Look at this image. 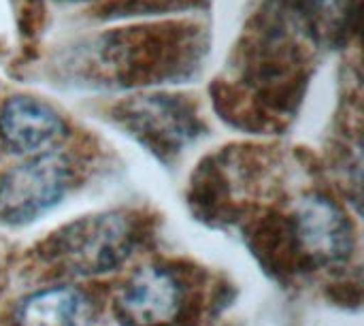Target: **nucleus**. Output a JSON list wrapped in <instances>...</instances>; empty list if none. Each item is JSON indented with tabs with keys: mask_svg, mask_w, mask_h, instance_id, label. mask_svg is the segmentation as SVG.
Returning <instances> with one entry per match:
<instances>
[{
	"mask_svg": "<svg viewBox=\"0 0 364 326\" xmlns=\"http://www.w3.org/2000/svg\"><path fill=\"white\" fill-rule=\"evenodd\" d=\"M181 305V288L177 280L158 267L139 269L119 295L122 314L141 326L164 325L173 320Z\"/></svg>",
	"mask_w": 364,
	"mask_h": 326,
	"instance_id": "5",
	"label": "nucleus"
},
{
	"mask_svg": "<svg viewBox=\"0 0 364 326\" xmlns=\"http://www.w3.org/2000/svg\"><path fill=\"white\" fill-rule=\"evenodd\" d=\"M130 226L119 216H94L66 226L53 241L58 263L79 273H102L130 252Z\"/></svg>",
	"mask_w": 364,
	"mask_h": 326,
	"instance_id": "2",
	"label": "nucleus"
},
{
	"mask_svg": "<svg viewBox=\"0 0 364 326\" xmlns=\"http://www.w3.org/2000/svg\"><path fill=\"white\" fill-rule=\"evenodd\" d=\"M64 132L58 111L34 96H13L0 109V143L13 154L49 152Z\"/></svg>",
	"mask_w": 364,
	"mask_h": 326,
	"instance_id": "3",
	"label": "nucleus"
},
{
	"mask_svg": "<svg viewBox=\"0 0 364 326\" xmlns=\"http://www.w3.org/2000/svg\"><path fill=\"white\" fill-rule=\"evenodd\" d=\"M85 312V299L75 288H47L30 295L17 307L19 326H77Z\"/></svg>",
	"mask_w": 364,
	"mask_h": 326,
	"instance_id": "6",
	"label": "nucleus"
},
{
	"mask_svg": "<svg viewBox=\"0 0 364 326\" xmlns=\"http://www.w3.org/2000/svg\"><path fill=\"white\" fill-rule=\"evenodd\" d=\"M51 2H58V4H73V2H85V0H51Z\"/></svg>",
	"mask_w": 364,
	"mask_h": 326,
	"instance_id": "8",
	"label": "nucleus"
},
{
	"mask_svg": "<svg viewBox=\"0 0 364 326\" xmlns=\"http://www.w3.org/2000/svg\"><path fill=\"white\" fill-rule=\"evenodd\" d=\"M70 182V162L58 152H43L13 167L0 179V214L9 222H28L53 207Z\"/></svg>",
	"mask_w": 364,
	"mask_h": 326,
	"instance_id": "1",
	"label": "nucleus"
},
{
	"mask_svg": "<svg viewBox=\"0 0 364 326\" xmlns=\"http://www.w3.org/2000/svg\"><path fill=\"white\" fill-rule=\"evenodd\" d=\"M303 2L311 11V15H316L320 21L333 28H341L346 19L352 15L354 0H303Z\"/></svg>",
	"mask_w": 364,
	"mask_h": 326,
	"instance_id": "7",
	"label": "nucleus"
},
{
	"mask_svg": "<svg viewBox=\"0 0 364 326\" xmlns=\"http://www.w3.org/2000/svg\"><path fill=\"white\" fill-rule=\"evenodd\" d=\"M296 239L318 263H339L352 252V231L346 216L324 196H307L294 214Z\"/></svg>",
	"mask_w": 364,
	"mask_h": 326,
	"instance_id": "4",
	"label": "nucleus"
}]
</instances>
